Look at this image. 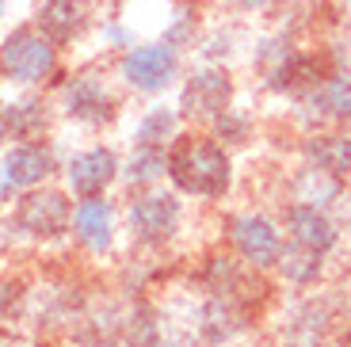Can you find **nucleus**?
<instances>
[{
    "label": "nucleus",
    "instance_id": "obj_15",
    "mask_svg": "<svg viewBox=\"0 0 351 347\" xmlns=\"http://www.w3.org/2000/svg\"><path fill=\"white\" fill-rule=\"evenodd\" d=\"M321 80H325L321 77V61L313 53H298V50H290L279 65H271V69L263 73V84L271 88V92H287L290 99H302Z\"/></svg>",
    "mask_w": 351,
    "mask_h": 347
},
{
    "label": "nucleus",
    "instance_id": "obj_21",
    "mask_svg": "<svg viewBox=\"0 0 351 347\" xmlns=\"http://www.w3.org/2000/svg\"><path fill=\"white\" fill-rule=\"evenodd\" d=\"M180 107H149L134 126V149H172V141L180 138Z\"/></svg>",
    "mask_w": 351,
    "mask_h": 347
},
{
    "label": "nucleus",
    "instance_id": "obj_24",
    "mask_svg": "<svg viewBox=\"0 0 351 347\" xmlns=\"http://www.w3.org/2000/svg\"><path fill=\"white\" fill-rule=\"evenodd\" d=\"M321 267H325V252L287 241V244H282V256H279V267H275V271L287 278L290 287H309V283H317Z\"/></svg>",
    "mask_w": 351,
    "mask_h": 347
},
{
    "label": "nucleus",
    "instance_id": "obj_3",
    "mask_svg": "<svg viewBox=\"0 0 351 347\" xmlns=\"http://www.w3.org/2000/svg\"><path fill=\"white\" fill-rule=\"evenodd\" d=\"M256 321V298L226 294V290H202L199 309L191 313V332L202 347H221L245 336Z\"/></svg>",
    "mask_w": 351,
    "mask_h": 347
},
{
    "label": "nucleus",
    "instance_id": "obj_27",
    "mask_svg": "<svg viewBox=\"0 0 351 347\" xmlns=\"http://www.w3.org/2000/svg\"><path fill=\"white\" fill-rule=\"evenodd\" d=\"M245 8H267V4H275V0H241Z\"/></svg>",
    "mask_w": 351,
    "mask_h": 347
},
{
    "label": "nucleus",
    "instance_id": "obj_8",
    "mask_svg": "<svg viewBox=\"0 0 351 347\" xmlns=\"http://www.w3.org/2000/svg\"><path fill=\"white\" fill-rule=\"evenodd\" d=\"M119 77L134 92H165L180 77V50L168 43H149V46H130L119 61Z\"/></svg>",
    "mask_w": 351,
    "mask_h": 347
},
{
    "label": "nucleus",
    "instance_id": "obj_25",
    "mask_svg": "<svg viewBox=\"0 0 351 347\" xmlns=\"http://www.w3.org/2000/svg\"><path fill=\"white\" fill-rule=\"evenodd\" d=\"M160 176H168V149H134L130 165L123 168V180L130 183L134 191L153 187Z\"/></svg>",
    "mask_w": 351,
    "mask_h": 347
},
{
    "label": "nucleus",
    "instance_id": "obj_9",
    "mask_svg": "<svg viewBox=\"0 0 351 347\" xmlns=\"http://www.w3.org/2000/svg\"><path fill=\"white\" fill-rule=\"evenodd\" d=\"M114 111H119V99L111 96V88L96 73H77L62 88V115L80 126H104L114 119Z\"/></svg>",
    "mask_w": 351,
    "mask_h": 347
},
{
    "label": "nucleus",
    "instance_id": "obj_7",
    "mask_svg": "<svg viewBox=\"0 0 351 347\" xmlns=\"http://www.w3.org/2000/svg\"><path fill=\"white\" fill-rule=\"evenodd\" d=\"M58 172V153L46 141H12L4 153V176H0V195L4 199H19L23 191L46 183Z\"/></svg>",
    "mask_w": 351,
    "mask_h": 347
},
{
    "label": "nucleus",
    "instance_id": "obj_20",
    "mask_svg": "<svg viewBox=\"0 0 351 347\" xmlns=\"http://www.w3.org/2000/svg\"><path fill=\"white\" fill-rule=\"evenodd\" d=\"M50 126V111L43 99H8L4 104V138L8 141H38Z\"/></svg>",
    "mask_w": 351,
    "mask_h": 347
},
{
    "label": "nucleus",
    "instance_id": "obj_1",
    "mask_svg": "<svg viewBox=\"0 0 351 347\" xmlns=\"http://www.w3.org/2000/svg\"><path fill=\"white\" fill-rule=\"evenodd\" d=\"M168 180L180 195L226 199L229 183H233V160L218 138L180 134L168 149Z\"/></svg>",
    "mask_w": 351,
    "mask_h": 347
},
{
    "label": "nucleus",
    "instance_id": "obj_18",
    "mask_svg": "<svg viewBox=\"0 0 351 347\" xmlns=\"http://www.w3.org/2000/svg\"><path fill=\"white\" fill-rule=\"evenodd\" d=\"M290 191H294V202H309V206H332L336 199L343 195V176L328 172V168H317V165H302L290 180Z\"/></svg>",
    "mask_w": 351,
    "mask_h": 347
},
{
    "label": "nucleus",
    "instance_id": "obj_2",
    "mask_svg": "<svg viewBox=\"0 0 351 347\" xmlns=\"http://www.w3.org/2000/svg\"><path fill=\"white\" fill-rule=\"evenodd\" d=\"M73 233V199L58 187H31L16 199L8 217V237H31V241H62Z\"/></svg>",
    "mask_w": 351,
    "mask_h": 347
},
{
    "label": "nucleus",
    "instance_id": "obj_22",
    "mask_svg": "<svg viewBox=\"0 0 351 347\" xmlns=\"http://www.w3.org/2000/svg\"><path fill=\"white\" fill-rule=\"evenodd\" d=\"M302 156L317 168H328V172H336V176H348L351 172V138L348 134L313 130L306 141H302Z\"/></svg>",
    "mask_w": 351,
    "mask_h": 347
},
{
    "label": "nucleus",
    "instance_id": "obj_6",
    "mask_svg": "<svg viewBox=\"0 0 351 347\" xmlns=\"http://www.w3.org/2000/svg\"><path fill=\"white\" fill-rule=\"evenodd\" d=\"M58 73V43L38 27H16L4 38V77L12 84H43Z\"/></svg>",
    "mask_w": 351,
    "mask_h": 347
},
{
    "label": "nucleus",
    "instance_id": "obj_16",
    "mask_svg": "<svg viewBox=\"0 0 351 347\" xmlns=\"http://www.w3.org/2000/svg\"><path fill=\"white\" fill-rule=\"evenodd\" d=\"M123 324L126 313H119L114 305H96V309H84V317L69 328V336L80 347H114L123 344Z\"/></svg>",
    "mask_w": 351,
    "mask_h": 347
},
{
    "label": "nucleus",
    "instance_id": "obj_19",
    "mask_svg": "<svg viewBox=\"0 0 351 347\" xmlns=\"http://www.w3.org/2000/svg\"><path fill=\"white\" fill-rule=\"evenodd\" d=\"M84 8H80V0H43L38 4V19L35 27L43 31L50 43L65 46L80 35V27H84Z\"/></svg>",
    "mask_w": 351,
    "mask_h": 347
},
{
    "label": "nucleus",
    "instance_id": "obj_17",
    "mask_svg": "<svg viewBox=\"0 0 351 347\" xmlns=\"http://www.w3.org/2000/svg\"><path fill=\"white\" fill-rule=\"evenodd\" d=\"M332 324V305L328 302H302L294 309V317L287 321L282 332V347H321L325 344V332Z\"/></svg>",
    "mask_w": 351,
    "mask_h": 347
},
{
    "label": "nucleus",
    "instance_id": "obj_23",
    "mask_svg": "<svg viewBox=\"0 0 351 347\" xmlns=\"http://www.w3.org/2000/svg\"><path fill=\"white\" fill-rule=\"evenodd\" d=\"M123 344L126 347H165V321L157 317L149 302H134L126 309V324H123Z\"/></svg>",
    "mask_w": 351,
    "mask_h": 347
},
{
    "label": "nucleus",
    "instance_id": "obj_5",
    "mask_svg": "<svg viewBox=\"0 0 351 347\" xmlns=\"http://www.w3.org/2000/svg\"><path fill=\"white\" fill-rule=\"evenodd\" d=\"M226 241L237 260H245L256 271H275L282 256V233L271 217L263 214H229L221 222Z\"/></svg>",
    "mask_w": 351,
    "mask_h": 347
},
{
    "label": "nucleus",
    "instance_id": "obj_14",
    "mask_svg": "<svg viewBox=\"0 0 351 347\" xmlns=\"http://www.w3.org/2000/svg\"><path fill=\"white\" fill-rule=\"evenodd\" d=\"M282 229H287V241L306 244V248H317V252H328L336 244V237H340L332 226V217L321 206H309V202L282 206Z\"/></svg>",
    "mask_w": 351,
    "mask_h": 347
},
{
    "label": "nucleus",
    "instance_id": "obj_11",
    "mask_svg": "<svg viewBox=\"0 0 351 347\" xmlns=\"http://www.w3.org/2000/svg\"><path fill=\"white\" fill-rule=\"evenodd\" d=\"M123 176V165H119V153L107 145H92L80 149V153L69 156L65 165V183L77 199H88V195H104L114 180Z\"/></svg>",
    "mask_w": 351,
    "mask_h": 347
},
{
    "label": "nucleus",
    "instance_id": "obj_26",
    "mask_svg": "<svg viewBox=\"0 0 351 347\" xmlns=\"http://www.w3.org/2000/svg\"><path fill=\"white\" fill-rule=\"evenodd\" d=\"M210 126H214V138H218L221 145H245V141L252 138V119H248L245 111H237V107L221 111Z\"/></svg>",
    "mask_w": 351,
    "mask_h": 347
},
{
    "label": "nucleus",
    "instance_id": "obj_28",
    "mask_svg": "<svg viewBox=\"0 0 351 347\" xmlns=\"http://www.w3.org/2000/svg\"><path fill=\"white\" fill-rule=\"evenodd\" d=\"M114 4H119V0H114Z\"/></svg>",
    "mask_w": 351,
    "mask_h": 347
},
{
    "label": "nucleus",
    "instance_id": "obj_12",
    "mask_svg": "<svg viewBox=\"0 0 351 347\" xmlns=\"http://www.w3.org/2000/svg\"><path fill=\"white\" fill-rule=\"evenodd\" d=\"M298 104V119L309 126H328V122H348L351 119V77L348 73H328L317 88H309Z\"/></svg>",
    "mask_w": 351,
    "mask_h": 347
},
{
    "label": "nucleus",
    "instance_id": "obj_4",
    "mask_svg": "<svg viewBox=\"0 0 351 347\" xmlns=\"http://www.w3.org/2000/svg\"><path fill=\"white\" fill-rule=\"evenodd\" d=\"M180 217H184V202L172 191H149L145 187L126 206V226L141 248H165L180 233Z\"/></svg>",
    "mask_w": 351,
    "mask_h": 347
},
{
    "label": "nucleus",
    "instance_id": "obj_13",
    "mask_svg": "<svg viewBox=\"0 0 351 347\" xmlns=\"http://www.w3.org/2000/svg\"><path fill=\"white\" fill-rule=\"evenodd\" d=\"M73 237L84 252L107 256L114 244V206L107 195H88L73 206Z\"/></svg>",
    "mask_w": 351,
    "mask_h": 347
},
{
    "label": "nucleus",
    "instance_id": "obj_10",
    "mask_svg": "<svg viewBox=\"0 0 351 347\" xmlns=\"http://www.w3.org/2000/svg\"><path fill=\"white\" fill-rule=\"evenodd\" d=\"M233 80L221 69H195L180 92V115L187 122H214L221 111H229Z\"/></svg>",
    "mask_w": 351,
    "mask_h": 347
}]
</instances>
